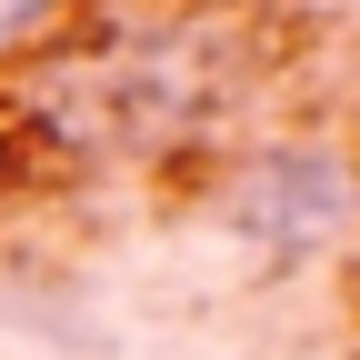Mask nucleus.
<instances>
[{
    "label": "nucleus",
    "instance_id": "f03ea898",
    "mask_svg": "<svg viewBox=\"0 0 360 360\" xmlns=\"http://www.w3.org/2000/svg\"><path fill=\"white\" fill-rule=\"evenodd\" d=\"M51 11H60V0H0V51H11V40H30Z\"/></svg>",
    "mask_w": 360,
    "mask_h": 360
},
{
    "label": "nucleus",
    "instance_id": "f257e3e1",
    "mask_svg": "<svg viewBox=\"0 0 360 360\" xmlns=\"http://www.w3.org/2000/svg\"><path fill=\"white\" fill-rule=\"evenodd\" d=\"M300 210H340V170L330 160H310V150H290V160H270L260 180H250V200H240V220L260 240H281V220H300Z\"/></svg>",
    "mask_w": 360,
    "mask_h": 360
}]
</instances>
